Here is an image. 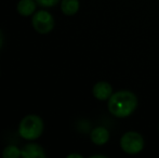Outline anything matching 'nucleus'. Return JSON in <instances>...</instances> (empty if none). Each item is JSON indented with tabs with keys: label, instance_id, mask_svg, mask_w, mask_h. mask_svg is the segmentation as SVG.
I'll return each mask as SVG.
<instances>
[{
	"label": "nucleus",
	"instance_id": "1",
	"mask_svg": "<svg viewBox=\"0 0 159 158\" xmlns=\"http://www.w3.org/2000/svg\"><path fill=\"white\" fill-rule=\"evenodd\" d=\"M107 103L108 111L113 116L126 118L134 113L138 107V97L129 90H120L111 95Z\"/></svg>",
	"mask_w": 159,
	"mask_h": 158
},
{
	"label": "nucleus",
	"instance_id": "8",
	"mask_svg": "<svg viewBox=\"0 0 159 158\" xmlns=\"http://www.w3.org/2000/svg\"><path fill=\"white\" fill-rule=\"evenodd\" d=\"M37 2L36 0H20L17 2L16 10L22 16H30L36 12Z\"/></svg>",
	"mask_w": 159,
	"mask_h": 158
},
{
	"label": "nucleus",
	"instance_id": "12",
	"mask_svg": "<svg viewBox=\"0 0 159 158\" xmlns=\"http://www.w3.org/2000/svg\"><path fill=\"white\" fill-rule=\"evenodd\" d=\"M2 46H3V33L0 29V50H1Z\"/></svg>",
	"mask_w": 159,
	"mask_h": 158
},
{
	"label": "nucleus",
	"instance_id": "6",
	"mask_svg": "<svg viewBox=\"0 0 159 158\" xmlns=\"http://www.w3.org/2000/svg\"><path fill=\"white\" fill-rule=\"evenodd\" d=\"M21 153L23 158H46L47 154L41 145L37 143H28L21 148Z\"/></svg>",
	"mask_w": 159,
	"mask_h": 158
},
{
	"label": "nucleus",
	"instance_id": "3",
	"mask_svg": "<svg viewBox=\"0 0 159 158\" xmlns=\"http://www.w3.org/2000/svg\"><path fill=\"white\" fill-rule=\"evenodd\" d=\"M120 147L129 155H135L144 148V139L136 131H128L120 139Z\"/></svg>",
	"mask_w": 159,
	"mask_h": 158
},
{
	"label": "nucleus",
	"instance_id": "4",
	"mask_svg": "<svg viewBox=\"0 0 159 158\" xmlns=\"http://www.w3.org/2000/svg\"><path fill=\"white\" fill-rule=\"evenodd\" d=\"M32 25L34 29L39 34H48L52 32V29L54 28V17L50 12L46 10L36 11L32 17Z\"/></svg>",
	"mask_w": 159,
	"mask_h": 158
},
{
	"label": "nucleus",
	"instance_id": "11",
	"mask_svg": "<svg viewBox=\"0 0 159 158\" xmlns=\"http://www.w3.org/2000/svg\"><path fill=\"white\" fill-rule=\"evenodd\" d=\"M37 4L41 7H44V8H51V7L57 6L60 2V0H36Z\"/></svg>",
	"mask_w": 159,
	"mask_h": 158
},
{
	"label": "nucleus",
	"instance_id": "9",
	"mask_svg": "<svg viewBox=\"0 0 159 158\" xmlns=\"http://www.w3.org/2000/svg\"><path fill=\"white\" fill-rule=\"evenodd\" d=\"M79 0H62L61 11L65 15H74L79 11Z\"/></svg>",
	"mask_w": 159,
	"mask_h": 158
},
{
	"label": "nucleus",
	"instance_id": "10",
	"mask_svg": "<svg viewBox=\"0 0 159 158\" xmlns=\"http://www.w3.org/2000/svg\"><path fill=\"white\" fill-rule=\"evenodd\" d=\"M21 156V148H19L15 145H8L2 151V157L3 158H19Z\"/></svg>",
	"mask_w": 159,
	"mask_h": 158
},
{
	"label": "nucleus",
	"instance_id": "14",
	"mask_svg": "<svg viewBox=\"0 0 159 158\" xmlns=\"http://www.w3.org/2000/svg\"><path fill=\"white\" fill-rule=\"evenodd\" d=\"M158 130H159V126H158Z\"/></svg>",
	"mask_w": 159,
	"mask_h": 158
},
{
	"label": "nucleus",
	"instance_id": "5",
	"mask_svg": "<svg viewBox=\"0 0 159 158\" xmlns=\"http://www.w3.org/2000/svg\"><path fill=\"white\" fill-rule=\"evenodd\" d=\"M93 97L98 101H106L113 94V88L107 81H98L92 88Z\"/></svg>",
	"mask_w": 159,
	"mask_h": 158
},
{
	"label": "nucleus",
	"instance_id": "7",
	"mask_svg": "<svg viewBox=\"0 0 159 158\" xmlns=\"http://www.w3.org/2000/svg\"><path fill=\"white\" fill-rule=\"evenodd\" d=\"M90 139L92 141V143H94L95 145H104L108 142L109 140V132L105 127L98 126L95 127L90 133Z\"/></svg>",
	"mask_w": 159,
	"mask_h": 158
},
{
	"label": "nucleus",
	"instance_id": "13",
	"mask_svg": "<svg viewBox=\"0 0 159 158\" xmlns=\"http://www.w3.org/2000/svg\"><path fill=\"white\" fill-rule=\"evenodd\" d=\"M74 157H76V158H82L81 155H79V154H70V155H67V158H74Z\"/></svg>",
	"mask_w": 159,
	"mask_h": 158
},
{
	"label": "nucleus",
	"instance_id": "2",
	"mask_svg": "<svg viewBox=\"0 0 159 158\" xmlns=\"http://www.w3.org/2000/svg\"><path fill=\"white\" fill-rule=\"evenodd\" d=\"M44 129L43 120L36 114L26 115L19 124V134L27 141H35L41 137Z\"/></svg>",
	"mask_w": 159,
	"mask_h": 158
}]
</instances>
